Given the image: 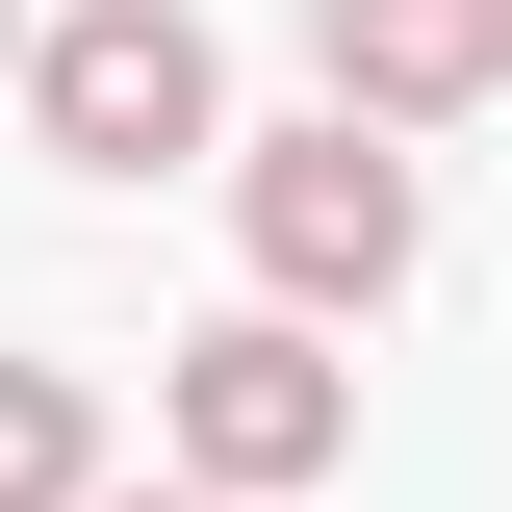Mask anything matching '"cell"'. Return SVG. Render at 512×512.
Instances as JSON below:
<instances>
[{"instance_id":"cell-7","label":"cell","mask_w":512,"mask_h":512,"mask_svg":"<svg viewBox=\"0 0 512 512\" xmlns=\"http://www.w3.org/2000/svg\"><path fill=\"white\" fill-rule=\"evenodd\" d=\"M0 77H26V26H0Z\"/></svg>"},{"instance_id":"cell-3","label":"cell","mask_w":512,"mask_h":512,"mask_svg":"<svg viewBox=\"0 0 512 512\" xmlns=\"http://www.w3.org/2000/svg\"><path fill=\"white\" fill-rule=\"evenodd\" d=\"M26 128L77 180H180V154H231V77L180 0H77V26H26Z\"/></svg>"},{"instance_id":"cell-6","label":"cell","mask_w":512,"mask_h":512,"mask_svg":"<svg viewBox=\"0 0 512 512\" xmlns=\"http://www.w3.org/2000/svg\"><path fill=\"white\" fill-rule=\"evenodd\" d=\"M77 512H231V487H77Z\"/></svg>"},{"instance_id":"cell-4","label":"cell","mask_w":512,"mask_h":512,"mask_svg":"<svg viewBox=\"0 0 512 512\" xmlns=\"http://www.w3.org/2000/svg\"><path fill=\"white\" fill-rule=\"evenodd\" d=\"M308 77L359 128H461V103H512V0H308Z\"/></svg>"},{"instance_id":"cell-2","label":"cell","mask_w":512,"mask_h":512,"mask_svg":"<svg viewBox=\"0 0 512 512\" xmlns=\"http://www.w3.org/2000/svg\"><path fill=\"white\" fill-rule=\"evenodd\" d=\"M180 487H231V512H282V487H333L359 461V359H333L308 308H231V333H180Z\"/></svg>"},{"instance_id":"cell-1","label":"cell","mask_w":512,"mask_h":512,"mask_svg":"<svg viewBox=\"0 0 512 512\" xmlns=\"http://www.w3.org/2000/svg\"><path fill=\"white\" fill-rule=\"evenodd\" d=\"M231 231H256V282H282V308H384V282H410V128H359V103H308V128H256L231 154Z\"/></svg>"},{"instance_id":"cell-5","label":"cell","mask_w":512,"mask_h":512,"mask_svg":"<svg viewBox=\"0 0 512 512\" xmlns=\"http://www.w3.org/2000/svg\"><path fill=\"white\" fill-rule=\"evenodd\" d=\"M103 487V410H77V359H0V512H77Z\"/></svg>"}]
</instances>
